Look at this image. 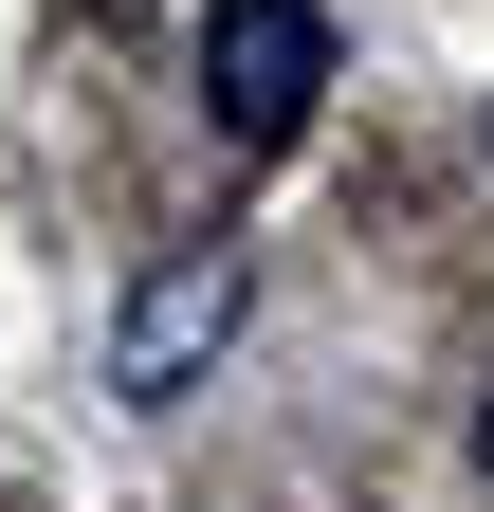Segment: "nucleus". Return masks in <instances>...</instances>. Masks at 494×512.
Listing matches in <instances>:
<instances>
[{
    "instance_id": "nucleus-1",
    "label": "nucleus",
    "mask_w": 494,
    "mask_h": 512,
    "mask_svg": "<svg viewBox=\"0 0 494 512\" xmlns=\"http://www.w3.org/2000/svg\"><path fill=\"white\" fill-rule=\"evenodd\" d=\"M330 92V19L312 0H202V128L220 147H293Z\"/></svg>"
},
{
    "instance_id": "nucleus-2",
    "label": "nucleus",
    "mask_w": 494,
    "mask_h": 512,
    "mask_svg": "<svg viewBox=\"0 0 494 512\" xmlns=\"http://www.w3.org/2000/svg\"><path fill=\"white\" fill-rule=\"evenodd\" d=\"M238 311H257V275H238V238H202V256H165V275L129 293V330H110V384L129 403H183L220 348H238Z\"/></svg>"
},
{
    "instance_id": "nucleus-3",
    "label": "nucleus",
    "mask_w": 494,
    "mask_h": 512,
    "mask_svg": "<svg viewBox=\"0 0 494 512\" xmlns=\"http://www.w3.org/2000/svg\"><path fill=\"white\" fill-rule=\"evenodd\" d=\"M476 458H494V421H476Z\"/></svg>"
}]
</instances>
